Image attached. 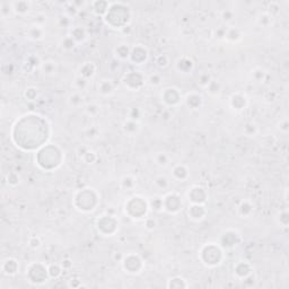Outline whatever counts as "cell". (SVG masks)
Returning a JSON list of instances; mask_svg holds the SVG:
<instances>
[{
	"mask_svg": "<svg viewBox=\"0 0 289 289\" xmlns=\"http://www.w3.org/2000/svg\"><path fill=\"white\" fill-rule=\"evenodd\" d=\"M70 98H74V102H70L72 106H78L79 104H81V97L79 94H74L72 96H70Z\"/></svg>",
	"mask_w": 289,
	"mask_h": 289,
	"instance_id": "obj_8",
	"label": "cell"
},
{
	"mask_svg": "<svg viewBox=\"0 0 289 289\" xmlns=\"http://www.w3.org/2000/svg\"><path fill=\"white\" fill-rule=\"evenodd\" d=\"M155 183H156V185H158L160 189H166L167 186H168V181H167V178L165 177V176H158V177L155 180Z\"/></svg>",
	"mask_w": 289,
	"mask_h": 289,
	"instance_id": "obj_4",
	"label": "cell"
},
{
	"mask_svg": "<svg viewBox=\"0 0 289 289\" xmlns=\"http://www.w3.org/2000/svg\"><path fill=\"white\" fill-rule=\"evenodd\" d=\"M49 273H50L51 277H58L61 273V270L58 265H51V268L49 269Z\"/></svg>",
	"mask_w": 289,
	"mask_h": 289,
	"instance_id": "obj_6",
	"label": "cell"
},
{
	"mask_svg": "<svg viewBox=\"0 0 289 289\" xmlns=\"http://www.w3.org/2000/svg\"><path fill=\"white\" fill-rule=\"evenodd\" d=\"M42 68H43L44 74H52V72H54V64H52V62L44 64L43 66H42Z\"/></svg>",
	"mask_w": 289,
	"mask_h": 289,
	"instance_id": "obj_5",
	"label": "cell"
},
{
	"mask_svg": "<svg viewBox=\"0 0 289 289\" xmlns=\"http://www.w3.org/2000/svg\"><path fill=\"white\" fill-rule=\"evenodd\" d=\"M155 159H156L157 164L160 165V166H166L167 164H168V157H167L165 154H158Z\"/></svg>",
	"mask_w": 289,
	"mask_h": 289,
	"instance_id": "obj_3",
	"label": "cell"
},
{
	"mask_svg": "<svg viewBox=\"0 0 289 289\" xmlns=\"http://www.w3.org/2000/svg\"><path fill=\"white\" fill-rule=\"evenodd\" d=\"M168 64V58L166 56H159L157 58V64L159 67H166Z\"/></svg>",
	"mask_w": 289,
	"mask_h": 289,
	"instance_id": "obj_7",
	"label": "cell"
},
{
	"mask_svg": "<svg viewBox=\"0 0 289 289\" xmlns=\"http://www.w3.org/2000/svg\"><path fill=\"white\" fill-rule=\"evenodd\" d=\"M177 174H181L180 180H184V178L188 177L189 173H188V170H186L185 167L182 166V165H178V166H176L174 168V176H176Z\"/></svg>",
	"mask_w": 289,
	"mask_h": 289,
	"instance_id": "obj_1",
	"label": "cell"
},
{
	"mask_svg": "<svg viewBox=\"0 0 289 289\" xmlns=\"http://www.w3.org/2000/svg\"><path fill=\"white\" fill-rule=\"evenodd\" d=\"M153 207H154L156 210H158L159 208H163V200H160V199L156 198L154 199V201H153Z\"/></svg>",
	"mask_w": 289,
	"mask_h": 289,
	"instance_id": "obj_9",
	"label": "cell"
},
{
	"mask_svg": "<svg viewBox=\"0 0 289 289\" xmlns=\"http://www.w3.org/2000/svg\"><path fill=\"white\" fill-rule=\"evenodd\" d=\"M99 89H101V91H102L103 94H110L112 91V89H113V87H112V84L110 83L108 80H103V81L101 83Z\"/></svg>",
	"mask_w": 289,
	"mask_h": 289,
	"instance_id": "obj_2",
	"label": "cell"
}]
</instances>
